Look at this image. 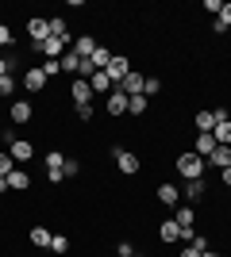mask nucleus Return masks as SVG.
<instances>
[{
	"instance_id": "obj_1",
	"label": "nucleus",
	"mask_w": 231,
	"mask_h": 257,
	"mask_svg": "<svg viewBox=\"0 0 231 257\" xmlns=\"http://www.w3.org/2000/svg\"><path fill=\"white\" fill-rule=\"evenodd\" d=\"M204 169H208V161L197 158V154H177V173L185 177V181H197V177H204Z\"/></svg>"
},
{
	"instance_id": "obj_2",
	"label": "nucleus",
	"mask_w": 231,
	"mask_h": 257,
	"mask_svg": "<svg viewBox=\"0 0 231 257\" xmlns=\"http://www.w3.org/2000/svg\"><path fill=\"white\" fill-rule=\"evenodd\" d=\"M112 158H116V169H120L123 177H135V173H139V165H143V161H139V154H131V150H120V146L112 150Z\"/></svg>"
},
{
	"instance_id": "obj_3",
	"label": "nucleus",
	"mask_w": 231,
	"mask_h": 257,
	"mask_svg": "<svg viewBox=\"0 0 231 257\" xmlns=\"http://www.w3.org/2000/svg\"><path fill=\"white\" fill-rule=\"evenodd\" d=\"M104 73H108V81L116 88H120V81L127 73H131V62H127V58H123V54H112V62H108V69H104Z\"/></svg>"
},
{
	"instance_id": "obj_4",
	"label": "nucleus",
	"mask_w": 231,
	"mask_h": 257,
	"mask_svg": "<svg viewBox=\"0 0 231 257\" xmlns=\"http://www.w3.org/2000/svg\"><path fill=\"white\" fill-rule=\"evenodd\" d=\"M8 154H12V161H16V165H23V161L35 158V146H31L27 139H12V142H8Z\"/></svg>"
},
{
	"instance_id": "obj_5",
	"label": "nucleus",
	"mask_w": 231,
	"mask_h": 257,
	"mask_svg": "<svg viewBox=\"0 0 231 257\" xmlns=\"http://www.w3.org/2000/svg\"><path fill=\"white\" fill-rule=\"evenodd\" d=\"M174 223H177V230H181V238H193V234H197V230H193V223H197V211H193V207H177Z\"/></svg>"
},
{
	"instance_id": "obj_6",
	"label": "nucleus",
	"mask_w": 231,
	"mask_h": 257,
	"mask_svg": "<svg viewBox=\"0 0 231 257\" xmlns=\"http://www.w3.org/2000/svg\"><path fill=\"white\" fill-rule=\"evenodd\" d=\"M62 165H66V154H58V150H50L46 154V177H50V184H58L66 173H62Z\"/></svg>"
},
{
	"instance_id": "obj_7",
	"label": "nucleus",
	"mask_w": 231,
	"mask_h": 257,
	"mask_svg": "<svg viewBox=\"0 0 231 257\" xmlns=\"http://www.w3.org/2000/svg\"><path fill=\"white\" fill-rule=\"evenodd\" d=\"M27 35L35 39V46H39V43H46V39H50V20H43V16L27 20Z\"/></svg>"
},
{
	"instance_id": "obj_8",
	"label": "nucleus",
	"mask_w": 231,
	"mask_h": 257,
	"mask_svg": "<svg viewBox=\"0 0 231 257\" xmlns=\"http://www.w3.org/2000/svg\"><path fill=\"white\" fill-rule=\"evenodd\" d=\"M204 192H208V181H204V177H197V181H185V188H181V196H185L189 204H200V200H204Z\"/></svg>"
},
{
	"instance_id": "obj_9",
	"label": "nucleus",
	"mask_w": 231,
	"mask_h": 257,
	"mask_svg": "<svg viewBox=\"0 0 231 257\" xmlns=\"http://www.w3.org/2000/svg\"><path fill=\"white\" fill-rule=\"evenodd\" d=\"M23 88H27V92H43L46 88V73L39 65H35V69H23Z\"/></svg>"
},
{
	"instance_id": "obj_10",
	"label": "nucleus",
	"mask_w": 231,
	"mask_h": 257,
	"mask_svg": "<svg viewBox=\"0 0 231 257\" xmlns=\"http://www.w3.org/2000/svg\"><path fill=\"white\" fill-rule=\"evenodd\" d=\"M127 92H120V88H112L108 92V100H104V107H108V115H123V111H127Z\"/></svg>"
},
{
	"instance_id": "obj_11",
	"label": "nucleus",
	"mask_w": 231,
	"mask_h": 257,
	"mask_svg": "<svg viewBox=\"0 0 231 257\" xmlns=\"http://www.w3.org/2000/svg\"><path fill=\"white\" fill-rule=\"evenodd\" d=\"M8 188H12V192H27V188H31V177H27V169H20V165H16V169L8 173Z\"/></svg>"
},
{
	"instance_id": "obj_12",
	"label": "nucleus",
	"mask_w": 231,
	"mask_h": 257,
	"mask_svg": "<svg viewBox=\"0 0 231 257\" xmlns=\"http://www.w3.org/2000/svg\"><path fill=\"white\" fill-rule=\"evenodd\" d=\"M143 81H146V77L131 69V73H127V77L120 81V92H127V96H139V92H143Z\"/></svg>"
},
{
	"instance_id": "obj_13",
	"label": "nucleus",
	"mask_w": 231,
	"mask_h": 257,
	"mask_svg": "<svg viewBox=\"0 0 231 257\" xmlns=\"http://www.w3.org/2000/svg\"><path fill=\"white\" fill-rule=\"evenodd\" d=\"M177 200H181V192H177V184H158V204L162 207H177Z\"/></svg>"
},
{
	"instance_id": "obj_14",
	"label": "nucleus",
	"mask_w": 231,
	"mask_h": 257,
	"mask_svg": "<svg viewBox=\"0 0 231 257\" xmlns=\"http://www.w3.org/2000/svg\"><path fill=\"white\" fill-rule=\"evenodd\" d=\"M69 92H73V100H77V104H93V96H97V92L89 88V81H85V77H77Z\"/></svg>"
},
{
	"instance_id": "obj_15",
	"label": "nucleus",
	"mask_w": 231,
	"mask_h": 257,
	"mask_svg": "<svg viewBox=\"0 0 231 257\" xmlns=\"http://www.w3.org/2000/svg\"><path fill=\"white\" fill-rule=\"evenodd\" d=\"M212 150H216V139H212V135H197V142H193V154L208 161V158H212Z\"/></svg>"
},
{
	"instance_id": "obj_16",
	"label": "nucleus",
	"mask_w": 231,
	"mask_h": 257,
	"mask_svg": "<svg viewBox=\"0 0 231 257\" xmlns=\"http://www.w3.org/2000/svg\"><path fill=\"white\" fill-rule=\"evenodd\" d=\"M8 115H12V123H27V119L35 115V107L27 104V100H16V104H12V111H8Z\"/></svg>"
},
{
	"instance_id": "obj_17",
	"label": "nucleus",
	"mask_w": 231,
	"mask_h": 257,
	"mask_svg": "<svg viewBox=\"0 0 231 257\" xmlns=\"http://www.w3.org/2000/svg\"><path fill=\"white\" fill-rule=\"evenodd\" d=\"M50 230H46V226H31V234H27V242H31V246H39V249H50Z\"/></svg>"
},
{
	"instance_id": "obj_18",
	"label": "nucleus",
	"mask_w": 231,
	"mask_h": 257,
	"mask_svg": "<svg viewBox=\"0 0 231 257\" xmlns=\"http://www.w3.org/2000/svg\"><path fill=\"white\" fill-rule=\"evenodd\" d=\"M108 62H112V50H108V46H97V54L89 58V65H93L97 73H104V69H108Z\"/></svg>"
},
{
	"instance_id": "obj_19",
	"label": "nucleus",
	"mask_w": 231,
	"mask_h": 257,
	"mask_svg": "<svg viewBox=\"0 0 231 257\" xmlns=\"http://www.w3.org/2000/svg\"><path fill=\"white\" fill-rule=\"evenodd\" d=\"M158 238H162L166 246H174L177 238H181V230H177V223H174V219H166V223L158 226Z\"/></svg>"
},
{
	"instance_id": "obj_20",
	"label": "nucleus",
	"mask_w": 231,
	"mask_h": 257,
	"mask_svg": "<svg viewBox=\"0 0 231 257\" xmlns=\"http://www.w3.org/2000/svg\"><path fill=\"white\" fill-rule=\"evenodd\" d=\"M193 123H197L200 135H212V131H216V111H197V119H193Z\"/></svg>"
},
{
	"instance_id": "obj_21",
	"label": "nucleus",
	"mask_w": 231,
	"mask_h": 257,
	"mask_svg": "<svg viewBox=\"0 0 231 257\" xmlns=\"http://www.w3.org/2000/svg\"><path fill=\"white\" fill-rule=\"evenodd\" d=\"M212 139H216V146H231V119L216 123V131H212Z\"/></svg>"
},
{
	"instance_id": "obj_22",
	"label": "nucleus",
	"mask_w": 231,
	"mask_h": 257,
	"mask_svg": "<svg viewBox=\"0 0 231 257\" xmlns=\"http://www.w3.org/2000/svg\"><path fill=\"white\" fill-rule=\"evenodd\" d=\"M208 161H212V165H216V169H227V165H231V146H216Z\"/></svg>"
},
{
	"instance_id": "obj_23",
	"label": "nucleus",
	"mask_w": 231,
	"mask_h": 257,
	"mask_svg": "<svg viewBox=\"0 0 231 257\" xmlns=\"http://www.w3.org/2000/svg\"><path fill=\"white\" fill-rule=\"evenodd\" d=\"M227 27H231V4H223V8H220V16H216V23H212V31H216V35H223Z\"/></svg>"
},
{
	"instance_id": "obj_24",
	"label": "nucleus",
	"mask_w": 231,
	"mask_h": 257,
	"mask_svg": "<svg viewBox=\"0 0 231 257\" xmlns=\"http://www.w3.org/2000/svg\"><path fill=\"white\" fill-rule=\"evenodd\" d=\"M89 88H93V92H112L108 73H93V77H89Z\"/></svg>"
},
{
	"instance_id": "obj_25",
	"label": "nucleus",
	"mask_w": 231,
	"mask_h": 257,
	"mask_svg": "<svg viewBox=\"0 0 231 257\" xmlns=\"http://www.w3.org/2000/svg\"><path fill=\"white\" fill-rule=\"evenodd\" d=\"M62 73H81V58H77L73 50H69L66 58H62Z\"/></svg>"
},
{
	"instance_id": "obj_26",
	"label": "nucleus",
	"mask_w": 231,
	"mask_h": 257,
	"mask_svg": "<svg viewBox=\"0 0 231 257\" xmlns=\"http://www.w3.org/2000/svg\"><path fill=\"white\" fill-rule=\"evenodd\" d=\"M127 111H131V115H146V96H143V92L127 100Z\"/></svg>"
},
{
	"instance_id": "obj_27",
	"label": "nucleus",
	"mask_w": 231,
	"mask_h": 257,
	"mask_svg": "<svg viewBox=\"0 0 231 257\" xmlns=\"http://www.w3.org/2000/svg\"><path fill=\"white\" fill-rule=\"evenodd\" d=\"M158 92H162V81H158V77H146L143 81V96H158Z\"/></svg>"
},
{
	"instance_id": "obj_28",
	"label": "nucleus",
	"mask_w": 231,
	"mask_h": 257,
	"mask_svg": "<svg viewBox=\"0 0 231 257\" xmlns=\"http://www.w3.org/2000/svg\"><path fill=\"white\" fill-rule=\"evenodd\" d=\"M39 69H43V73H46V81H50V77H58V73H62V62H54V58H46V62L39 65Z\"/></svg>"
},
{
	"instance_id": "obj_29",
	"label": "nucleus",
	"mask_w": 231,
	"mask_h": 257,
	"mask_svg": "<svg viewBox=\"0 0 231 257\" xmlns=\"http://www.w3.org/2000/svg\"><path fill=\"white\" fill-rule=\"evenodd\" d=\"M12 169H16V161H12V154H8V150H0V177H8Z\"/></svg>"
},
{
	"instance_id": "obj_30",
	"label": "nucleus",
	"mask_w": 231,
	"mask_h": 257,
	"mask_svg": "<svg viewBox=\"0 0 231 257\" xmlns=\"http://www.w3.org/2000/svg\"><path fill=\"white\" fill-rule=\"evenodd\" d=\"M50 249H54V253H66V249H69V238L66 234H54V238H50Z\"/></svg>"
},
{
	"instance_id": "obj_31",
	"label": "nucleus",
	"mask_w": 231,
	"mask_h": 257,
	"mask_svg": "<svg viewBox=\"0 0 231 257\" xmlns=\"http://www.w3.org/2000/svg\"><path fill=\"white\" fill-rule=\"evenodd\" d=\"M12 92H16V77H0V96L8 100Z\"/></svg>"
},
{
	"instance_id": "obj_32",
	"label": "nucleus",
	"mask_w": 231,
	"mask_h": 257,
	"mask_svg": "<svg viewBox=\"0 0 231 257\" xmlns=\"http://www.w3.org/2000/svg\"><path fill=\"white\" fill-rule=\"evenodd\" d=\"M189 246L197 249V253H208V238H204V234H193V238H189Z\"/></svg>"
},
{
	"instance_id": "obj_33",
	"label": "nucleus",
	"mask_w": 231,
	"mask_h": 257,
	"mask_svg": "<svg viewBox=\"0 0 231 257\" xmlns=\"http://www.w3.org/2000/svg\"><path fill=\"white\" fill-rule=\"evenodd\" d=\"M62 173H66V177H77V173H81V161H77V158H66V165H62Z\"/></svg>"
},
{
	"instance_id": "obj_34",
	"label": "nucleus",
	"mask_w": 231,
	"mask_h": 257,
	"mask_svg": "<svg viewBox=\"0 0 231 257\" xmlns=\"http://www.w3.org/2000/svg\"><path fill=\"white\" fill-rule=\"evenodd\" d=\"M12 69H16V58H0V77H12Z\"/></svg>"
},
{
	"instance_id": "obj_35",
	"label": "nucleus",
	"mask_w": 231,
	"mask_h": 257,
	"mask_svg": "<svg viewBox=\"0 0 231 257\" xmlns=\"http://www.w3.org/2000/svg\"><path fill=\"white\" fill-rule=\"evenodd\" d=\"M77 119H85V123H89V119H93V104H77Z\"/></svg>"
},
{
	"instance_id": "obj_36",
	"label": "nucleus",
	"mask_w": 231,
	"mask_h": 257,
	"mask_svg": "<svg viewBox=\"0 0 231 257\" xmlns=\"http://www.w3.org/2000/svg\"><path fill=\"white\" fill-rule=\"evenodd\" d=\"M116 253H120V257H135V246H131V242H120V246H116Z\"/></svg>"
},
{
	"instance_id": "obj_37",
	"label": "nucleus",
	"mask_w": 231,
	"mask_h": 257,
	"mask_svg": "<svg viewBox=\"0 0 231 257\" xmlns=\"http://www.w3.org/2000/svg\"><path fill=\"white\" fill-rule=\"evenodd\" d=\"M12 43V27L8 23H0V46H8Z\"/></svg>"
},
{
	"instance_id": "obj_38",
	"label": "nucleus",
	"mask_w": 231,
	"mask_h": 257,
	"mask_svg": "<svg viewBox=\"0 0 231 257\" xmlns=\"http://www.w3.org/2000/svg\"><path fill=\"white\" fill-rule=\"evenodd\" d=\"M220 181H223V188L231 192V165H227V169H220Z\"/></svg>"
},
{
	"instance_id": "obj_39",
	"label": "nucleus",
	"mask_w": 231,
	"mask_h": 257,
	"mask_svg": "<svg viewBox=\"0 0 231 257\" xmlns=\"http://www.w3.org/2000/svg\"><path fill=\"white\" fill-rule=\"evenodd\" d=\"M177 257H200V253H197V249H193V246H185V249H181V253H177Z\"/></svg>"
},
{
	"instance_id": "obj_40",
	"label": "nucleus",
	"mask_w": 231,
	"mask_h": 257,
	"mask_svg": "<svg viewBox=\"0 0 231 257\" xmlns=\"http://www.w3.org/2000/svg\"><path fill=\"white\" fill-rule=\"evenodd\" d=\"M200 257H220V253H212V249H208V253H200Z\"/></svg>"
},
{
	"instance_id": "obj_41",
	"label": "nucleus",
	"mask_w": 231,
	"mask_h": 257,
	"mask_svg": "<svg viewBox=\"0 0 231 257\" xmlns=\"http://www.w3.org/2000/svg\"><path fill=\"white\" fill-rule=\"evenodd\" d=\"M135 257H146V253H135Z\"/></svg>"
},
{
	"instance_id": "obj_42",
	"label": "nucleus",
	"mask_w": 231,
	"mask_h": 257,
	"mask_svg": "<svg viewBox=\"0 0 231 257\" xmlns=\"http://www.w3.org/2000/svg\"><path fill=\"white\" fill-rule=\"evenodd\" d=\"M116 257H120V253H116Z\"/></svg>"
}]
</instances>
